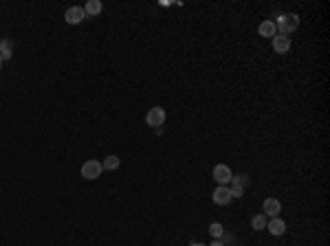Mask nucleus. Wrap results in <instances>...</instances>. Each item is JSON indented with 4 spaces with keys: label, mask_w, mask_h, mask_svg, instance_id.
I'll use <instances>...</instances> for the list:
<instances>
[{
    "label": "nucleus",
    "mask_w": 330,
    "mask_h": 246,
    "mask_svg": "<svg viewBox=\"0 0 330 246\" xmlns=\"http://www.w3.org/2000/svg\"><path fill=\"white\" fill-rule=\"evenodd\" d=\"M121 165V158L117 156V154H110V156H106L104 161H101V167H104L106 171H112V169H117V167Z\"/></svg>",
    "instance_id": "13"
},
{
    "label": "nucleus",
    "mask_w": 330,
    "mask_h": 246,
    "mask_svg": "<svg viewBox=\"0 0 330 246\" xmlns=\"http://www.w3.org/2000/svg\"><path fill=\"white\" fill-rule=\"evenodd\" d=\"M258 33L262 35V38H273V35L278 33V29H275V22H273V20H264V22L258 27Z\"/></svg>",
    "instance_id": "11"
},
{
    "label": "nucleus",
    "mask_w": 330,
    "mask_h": 246,
    "mask_svg": "<svg viewBox=\"0 0 330 246\" xmlns=\"http://www.w3.org/2000/svg\"><path fill=\"white\" fill-rule=\"evenodd\" d=\"M211 200H214V204H218V207H225V204H229L231 200V191L229 187H225V184H218L214 189V194H211Z\"/></svg>",
    "instance_id": "6"
},
{
    "label": "nucleus",
    "mask_w": 330,
    "mask_h": 246,
    "mask_svg": "<svg viewBox=\"0 0 330 246\" xmlns=\"http://www.w3.org/2000/svg\"><path fill=\"white\" fill-rule=\"evenodd\" d=\"M271 40H273V51H275V53H280V55L288 53V48H291V38H288V35L275 33Z\"/></svg>",
    "instance_id": "8"
},
{
    "label": "nucleus",
    "mask_w": 330,
    "mask_h": 246,
    "mask_svg": "<svg viewBox=\"0 0 330 246\" xmlns=\"http://www.w3.org/2000/svg\"><path fill=\"white\" fill-rule=\"evenodd\" d=\"M249 184V176L247 174H234V178H231V183L227 184L231 191V198H242L244 196V187Z\"/></svg>",
    "instance_id": "2"
},
{
    "label": "nucleus",
    "mask_w": 330,
    "mask_h": 246,
    "mask_svg": "<svg viewBox=\"0 0 330 246\" xmlns=\"http://www.w3.org/2000/svg\"><path fill=\"white\" fill-rule=\"evenodd\" d=\"M104 5H101V0H88L86 5H84V14L91 18V15H99Z\"/></svg>",
    "instance_id": "12"
},
{
    "label": "nucleus",
    "mask_w": 330,
    "mask_h": 246,
    "mask_svg": "<svg viewBox=\"0 0 330 246\" xmlns=\"http://www.w3.org/2000/svg\"><path fill=\"white\" fill-rule=\"evenodd\" d=\"M11 55H14V44L9 40H0V57H2V62L11 60Z\"/></svg>",
    "instance_id": "15"
},
{
    "label": "nucleus",
    "mask_w": 330,
    "mask_h": 246,
    "mask_svg": "<svg viewBox=\"0 0 330 246\" xmlns=\"http://www.w3.org/2000/svg\"><path fill=\"white\" fill-rule=\"evenodd\" d=\"M84 18H86V14H84V7H68L66 14H64V20H66L68 24H79Z\"/></svg>",
    "instance_id": "9"
},
{
    "label": "nucleus",
    "mask_w": 330,
    "mask_h": 246,
    "mask_svg": "<svg viewBox=\"0 0 330 246\" xmlns=\"http://www.w3.org/2000/svg\"><path fill=\"white\" fill-rule=\"evenodd\" d=\"M222 233H225V227H222L220 222H211V224H209V235H211V237L220 240V237H222Z\"/></svg>",
    "instance_id": "16"
},
{
    "label": "nucleus",
    "mask_w": 330,
    "mask_h": 246,
    "mask_svg": "<svg viewBox=\"0 0 330 246\" xmlns=\"http://www.w3.org/2000/svg\"><path fill=\"white\" fill-rule=\"evenodd\" d=\"M267 215H264V213H258V215H253V218H251V229H253V231H264V229H267Z\"/></svg>",
    "instance_id": "14"
},
{
    "label": "nucleus",
    "mask_w": 330,
    "mask_h": 246,
    "mask_svg": "<svg viewBox=\"0 0 330 246\" xmlns=\"http://www.w3.org/2000/svg\"><path fill=\"white\" fill-rule=\"evenodd\" d=\"M191 246H205V244H201V242H194V244H191Z\"/></svg>",
    "instance_id": "18"
},
{
    "label": "nucleus",
    "mask_w": 330,
    "mask_h": 246,
    "mask_svg": "<svg viewBox=\"0 0 330 246\" xmlns=\"http://www.w3.org/2000/svg\"><path fill=\"white\" fill-rule=\"evenodd\" d=\"M211 178L216 180L218 184H229L231 183V178H234V171H231V167L229 165H225V163H218V165L211 169Z\"/></svg>",
    "instance_id": "3"
},
{
    "label": "nucleus",
    "mask_w": 330,
    "mask_h": 246,
    "mask_svg": "<svg viewBox=\"0 0 330 246\" xmlns=\"http://www.w3.org/2000/svg\"><path fill=\"white\" fill-rule=\"evenodd\" d=\"M101 171H104V167H101V161H95V158H91V161H86L84 165H81V178L86 180H95L101 176Z\"/></svg>",
    "instance_id": "5"
},
{
    "label": "nucleus",
    "mask_w": 330,
    "mask_h": 246,
    "mask_svg": "<svg viewBox=\"0 0 330 246\" xmlns=\"http://www.w3.org/2000/svg\"><path fill=\"white\" fill-rule=\"evenodd\" d=\"M280 211H282V202L278 198H267L262 202V213L267 218H278Z\"/></svg>",
    "instance_id": "7"
},
{
    "label": "nucleus",
    "mask_w": 330,
    "mask_h": 246,
    "mask_svg": "<svg viewBox=\"0 0 330 246\" xmlns=\"http://www.w3.org/2000/svg\"><path fill=\"white\" fill-rule=\"evenodd\" d=\"M145 123H148L150 128L158 130L165 123V110L161 108V106H152V108L148 110V114H145Z\"/></svg>",
    "instance_id": "4"
},
{
    "label": "nucleus",
    "mask_w": 330,
    "mask_h": 246,
    "mask_svg": "<svg viewBox=\"0 0 330 246\" xmlns=\"http://www.w3.org/2000/svg\"><path fill=\"white\" fill-rule=\"evenodd\" d=\"M297 27H299V15H295V14H282V15H278L275 29H278L280 35H291Z\"/></svg>",
    "instance_id": "1"
},
{
    "label": "nucleus",
    "mask_w": 330,
    "mask_h": 246,
    "mask_svg": "<svg viewBox=\"0 0 330 246\" xmlns=\"http://www.w3.org/2000/svg\"><path fill=\"white\" fill-rule=\"evenodd\" d=\"M267 229H268V233H271V235H275V237H280V235H284V233H286V222H284L282 218H271L267 222Z\"/></svg>",
    "instance_id": "10"
},
{
    "label": "nucleus",
    "mask_w": 330,
    "mask_h": 246,
    "mask_svg": "<svg viewBox=\"0 0 330 246\" xmlns=\"http://www.w3.org/2000/svg\"><path fill=\"white\" fill-rule=\"evenodd\" d=\"M0 71H2V57H0Z\"/></svg>",
    "instance_id": "19"
},
{
    "label": "nucleus",
    "mask_w": 330,
    "mask_h": 246,
    "mask_svg": "<svg viewBox=\"0 0 330 246\" xmlns=\"http://www.w3.org/2000/svg\"><path fill=\"white\" fill-rule=\"evenodd\" d=\"M209 246H225V244H222V242H220V240H214Z\"/></svg>",
    "instance_id": "17"
}]
</instances>
